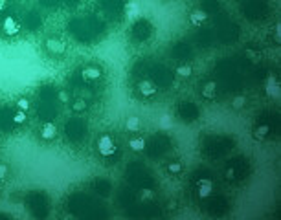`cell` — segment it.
I'll list each match as a JSON object with an SVG mask.
<instances>
[{"instance_id": "1", "label": "cell", "mask_w": 281, "mask_h": 220, "mask_svg": "<svg viewBox=\"0 0 281 220\" xmlns=\"http://www.w3.org/2000/svg\"><path fill=\"white\" fill-rule=\"evenodd\" d=\"M24 206H26V209H28L33 216H37V218H44V216H48V213H50V200H48V197L42 191L28 193L26 198H24Z\"/></svg>"}, {"instance_id": "2", "label": "cell", "mask_w": 281, "mask_h": 220, "mask_svg": "<svg viewBox=\"0 0 281 220\" xmlns=\"http://www.w3.org/2000/svg\"><path fill=\"white\" fill-rule=\"evenodd\" d=\"M152 33H155V26H152V22L147 20V18H138L129 30V37L134 44H143V42H147L152 37Z\"/></svg>"}, {"instance_id": "3", "label": "cell", "mask_w": 281, "mask_h": 220, "mask_svg": "<svg viewBox=\"0 0 281 220\" xmlns=\"http://www.w3.org/2000/svg\"><path fill=\"white\" fill-rule=\"evenodd\" d=\"M96 151L103 160H112L118 154V142H116V138L109 132L99 134L96 140Z\"/></svg>"}, {"instance_id": "4", "label": "cell", "mask_w": 281, "mask_h": 220, "mask_svg": "<svg viewBox=\"0 0 281 220\" xmlns=\"http://www.w3.org/2000/svg\"><path fill=\"white\" fill-rule=\"evenodd\" d=\"M176 114H178L180 121L195 123L200 118V110H198V106L195 105L193 101H180L178 106H176Z\"/></svg>"}, {"instance_id": "5", "label": "cell", "mask_w": 281, "mask_h": 220, "mask_svg": "<svg viewBox=\"0 0 281 220\" xmlns=\"http://www.w3.org/2000/svg\"><path fill=\"white\" fill-rule=\"evenodd\" d=\"M63 132H65V136H66V140H68V142H72V143L81 142V140H83V136H85V125H83V121H81L79 118L68 119V121L65 123V128H63Z\"/></svg>"}, {"instance_id": "6", "label": "cell", "mask_w": 281, "mask_h": 220, "mask_svg": "<svg viewBox=\"0 0 281 220\" xmlns=\"http://www.w3.org/2000/svg\"><path fill=\"white\" fill-rule=\"evenodd\" d=\"M169 147H171V143L166 136H155L151 142H147V147H145V149L149 151V154L157 158V156L166 154V152L169 151Z\"/></svg>"}, {"instance_id": "7", "label": "cell", "mask_w": 281, "mask_h": 220, "mask_svg": "<svg viewBox=\"0 0 281 220\" xmlns=\"http://www.w3.org/2000/svg\"><path fill=\"white\" fill-rule=\"evenodd\" d=\"M44 50L52 55V57H63L66 53V44L59 37H48L44 41Z\"/></svg>"}, {"instance_id": "8", "label": "cell", "mask_w": 281, "mask_h": 220, "mask_svg": "<svg viewBox=\"0 0 281 220\" xmlns=\"http://www.w3.org/2000/svg\"><path fill=\"white\" fill-rule=\"evenodd\" d=\"M136 92L142 99H152L158 94V87L151 79H142V81L136 82Z\"/></svg>"}, {"instance_id": "9", "label": "cell", "mask_w": 281, "mask_h": 220, "mask_svg": "<svg viewBox=\"0 0 281 220\" xmlns=\"http://www.w3.org/2000/svg\"><path fill=\"white\" fill-rule=\"evenodd\" d=\"M39 138H41L42 142H54L57 136H59V127H57L52 119H48V121H44V123L39 127Z\"/></svg>"}, {"instance_id": "10", "label": "cell", "mask_w": 281, "mask_h": 220, "mask_svg": "<svg viewBox=\"0 0 281 220\" xmlns=\"http://www.w3.org/2000/svg\"><path fill=\"white\" fill-rule=\"evenodd\" d=\"M208 200V211H210V215H215V216H221V215H224L226 213V209H228V204H226V200L224 198H221V197H210V198H206Z\"/></svg>"}, {"instance_id": "11", "label": "cell", "mask_w": 281, "mask_h": 220, "mask_svg": "<svg viewBox=\"0 0 281 220\" xmlns=\"http://www.w3.org/2000/svg\"><path fill=\"white\" fill-rule=\"evenodd\" d=\"M20 32V26H19V20L13 17V15H6L2 18V33L4 35H17Z\"/></svg>"}, {"instance_id": "12", "label": "cell", "mask_w": 281, "mask_h": 220, "mask_svg": "<svg viewBox=\"0 0 281 220\" xmlns=\"http://www.w3.org/2000/svg\"><path fill=\"white\" fill-rule=\"evenodd\" d=\"M92 191L96 193V195H99V197H103V198L111 197V193H112V183L109 182V180L96 178V180L92 182Z\"/></svg>"}, {"instance_id": "13", "label": "cell", "mask_w": 281, "mask_h": 220, "mask_svg": "<svg viewBox=\"0 0 281 220\" xmlns=\"http://www.w3.org/2000/svg\"><path fill=\"white\" fill-rule=\"evenodd\" d=\"M103 75V70L99 66H94V64H88L81 70V79L85 82H92V81H97V79H101Z\"/></svg>"}, {"instance_id": "14", "label": "cell", "mask_w": 281, "mask_h": 220, "mask_svg": "<svg viewBox=\"0 0 281 220\" xmlns=\"http://www.w3.org/2000/svg\"><path fill=\"white\" fill-rule=\"evenodd\" d=\"M213 195V183L210 178H202L197 182V197L200 200H206Z\"/></svg>"}, {"instance_id": "15", "label": "cell", "mask_w": 281, "mask_h": 220, "mask_svg": "<svg viewBox=\"0 0 281 220\" xmlns=\"http://www.w3.org/2000/svg\"><path fill=\"white\" fill-rule=\"evenodd\" d=\"M145 147H147V140L142 136L140 132L136 134H131L129 138V149L133 152H136V154H140V152L145 151Z\"/></svg>"}, {"instance_id": "16", "label": "cell", "mask_w": 281, "mask_h": 220, "mask_svg": "<svg viewBox=\"0 0 281 220\" xmlns=\"http://www.w3.org/2000/svg\"><path fill=\"white\" fill-rule=\"evenodd\" d=\"M88 108H90V103H88V99H85V97H75V99L70 101V110H72V114L75 116L85 114V112H88Z\"/></svg>"}, {"instance_id": "17", "label": "cell", "mask_w": 281, "mask_h": 220, "mask_svg": "<svg viewBox=\"0 0 281 220\" xmlns=\"http://www.w3.org/2000/svg\"><path fill=\"white\" fill-rule=\"evenodd\" d=\"M200 96L202 99L206 101H215L217 99V85L213 81H208L204 82L202 87H200Z\"/></svg>"}, {"instance_id": "18", "label": "cell", "mask_w": 281, "mask_h": 220, "mask_svg": "<svg viewBox=\"0 0 281 220\" xmlns=\"http://www.w3.org/2000/svg\"><path fill=\"white\" fill-rule=\"evenodd\" d=\"M189 20H191V24H193L195 28H200L202 24H206L208 13H206V11H202L200 8H197V9H193V11H191V15H189Z\"/></svg>"}, {"instance_id": "19", "label": "cell", "mask_w": 281, "mask_h": 220, "mask_svg": "<svg viewBox=\"0 0 281 220\" xmlns=\"http://www.w3.org/2000/svg\"><path fill=\"white\" fill-rule=\"evenodd\" d=\"M125 130L131 134H136L142 130V119L138 116H129V118L125 119Z\"/></svg>"}, {"instance_id": "20", "label": "cell", "mask_w": 281, "mask_h": 220, "mask_svg": "<svg viewBox=\"0 0 281 220\" xmlns=\"http://www.w3.org/2000/svg\"><path fill=\"white\" fill-rule=\"evenodd\" d=\"M26 119H28V112H24V110L15 108L13 112H11V123H13V127L24 125L26 123Z\"/></svg>"}, {"instance_id": "21", "label": "cell", "mask_w": 281, "mask_h": 220, "mask_svg": "<svg viewBox=\"0 0 281 220\" xmlns=\"http://www.w3.org/2000/svg\"><path fill=\"white\" fill-rule=\"evenodd\" d=\"M166 171H167V174H171V176H178V174L184 171V163L180 160H171V161H167Z\"/></svg>"}, {"instance_id": "22", "label": "cell", "mask_w": 281, "mask_h": 220, "mask_svg": "<svg viewBox=\"0 0 281 220\" xmlns=\"http://www.w3.org/2000/svg\"><path fill=\"white\" fill-rule=\"evenodd\" d=\"M270 130L272 128L268 125H258V127L253 128V138L258 140V142H263V140H267L270 136Z\"/></svg>"}, {"instance_id": "23", "label": "cell", "mask_w": 281, "mask_h": 220, "mask_svg": "<svg viewBox=\"0 0 281 220\" xmlns=\"http://www.w3.org/2000/svg\"><path fill=\"white\" fill-rule=\"evenodd\" d=\"M175 73L178 75V77H189V75L193 73V66H191L189 63H182V64L176 66Z\"/></svg>"}, {"instance_id": "24", "label": "cell", "mask_w": 281, "mask_h": 220, "mask_svg": "<svg viewBox=\"0 0 281 220\" xmlns=\"http://www.w3.org/2000/svg\"><path fill=\"white\" fill-rule=\"evenodd\" d=\"M15 108H20L24 112H30L32 110V101L30 97H19V99L15 101Z\"/></svg>"}, {"instance_id": "25", "label": "cell", "mask_w": 281, "mask_h": 220, "mask_svg": "<svg viewBox=\"0 0 281 220\" xmlns=\"http://www.w3.org/2000/svg\"><path fill=\"white\" fill-rule=\"evenodd\" d=\"M200 9L210 15V13H213V11L219 9V2H217V0H202V8Z\"/></svg>"}, {"instance_id": "26", "label": "cell", "mask_w": 281, "mask_h": 220, "mask_svg": "<svg viewBox=\"0 0 281 220\" xmlns=\"http://www.w3.org/2000/svg\"><path fill=\"white\" fill-rule=\"evenodd\" d=\"M237 167L235 165H228L226 167V171H224V178H226V182H235V178H237Z\"/></svg>"}, {"instance_id": "27", "label": "cell", "mask_w": 281, "mask_h": 220, "mask_svg": "<svg viewBox=\"0 0 281 220\" xmlns=\"http://www.w3.org/2000/svg\"><path fill=\"white\" fill-rule=\"evenodd\" d=\"M8 178H10V165L0 161V185L4 182H8Z\"/></svg>"}, {"instance_id": "28", "label": "cell", "mask_w": 281, "mask_h": 220, "mask_svg": "<svg viewBox=\"0 0 281 220\" xmlns=\"http://www.w3.org/2000/svg\"><path fill=\"white\" fill-rule=\"evenodd\" d=\"M188 48H186L184 44H182V42H178V44L175 46V48H173V53L176 55V57H180V59H186V57H188Z\"/></svg>"}, {"instance_id": "29", "label": "cell", "mask_w": 281, "mask_h": 220, "mask_svg": "<svg viewBox=\"0 0 281 220\" xmlns=\"http://www.w3.org/2000/svg\"><path fill=\"white\" fill-rule=\"evenodd\" d=\"M244 105H246V97L244 96H237V97H234V101H232V106H234L235 110L244 108Z\"/></svg>"}, {"instance_id": "30", "label": "cell", "mask_w": 281, "mask_h": 220, "mask_svg": "<svg viewBox=\"0 0 281 220\" xmlns=\"http://www.w3.org/2000/svg\"><path fill=\"white\" fill-rule=\"evenodd\" d=\"M8 8H10V0H0V13L4 15Z\"/></svg>"}, {"instance_id": "31", "label": "cell", "mask_w": 281, "mask_h": 220, "mask_svg": "<svg viewBox=\"0 0 281 220\" xmlns=\"http://www.w3.org/2000/svg\"><path fill=\"white\" fill-rule=\"evenodd\" d=\"M0 218H13V215H10V213H0Z\"/></svg>"}, {"instance_id": "32", "label": "cell", "mask_w": 281, "mask_h": 220, "mask_svg": "<svg viewBox=\"0 0 281 220\" xmlns=\"http://www.w3.org/2000/svg\"><path fill=\"white\" fill-rule=\"evenodd\" d=\"M0 195H2V191H0Z\"/></svg>"}]
</instances>
